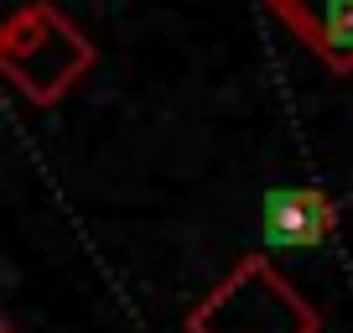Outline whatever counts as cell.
Listing matches in <instances>:
<instances>
[{"mask_svg": "<svg viewBox=\"0 0 353 333\" xmlns=\"http://www.w3.org/2000/svg\"><path fill=\"white\" fill-rule=\"evenodd\" d=\"M0 68L32 104H57L94 68V42L57 6H16L0 26Z\"/></svg>", "mask_w": 353, "mask_h": 333, "instance_id": "obj_1", "label": "cell"}, {"mask_svg": "<svg viewBox=\"0 0 353 333\" xmlns=\"http://www.w3.org/2000/svg\"><path fill=\"white\" fill-rule=\"evenodd\" d=\"M322 318L291 292L265 256H244L208 297L192 307L188 333H317Z\"/></svg>", "mask_w": 353, "mask_h": 333, "instance_id": "obj_2", "label": "cell"}, {"mask_svg": "<svg viewBox=\"0 0 353 333\" xmlns=\"http://www.w3.org/2000/svg\"><path fill=\"white\" fill-rule=\"evenodd\" d=\"M338 229V203L322 188H276L260 203V234L276 250H317Z\"/></svg>", "mask_w": 353, "mask_h": 333, "instance_id": "obj_3", "label": "cell"}, {"mask_svg": "<svg viewBox=\"0 0 353 333\" xmlns=\"http://www.w3.org/2000/svg\"><path fill=\"white\" fill-rule=\"evenodd\" d=\"M332 73H353V0H265Z\"/></svg>", "mask_w": 353, "mask_h": 333, "instance_id": "obj_4", "label": "cell"}, {"mask_svg": "<svg viewBox=\"0 0 353 333\" xmlns=\"http://www.w3.org/2000/svg\"><path fill=\"white\" fill-rule=\"evenodd\" d=\"M6 333H16V328H6Z\"/></svg>", "mask_w": 353, "mask_h": 333, "instance_id": "obj_5", "label": "cell"}]
</instances>
